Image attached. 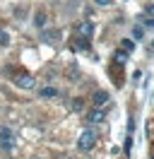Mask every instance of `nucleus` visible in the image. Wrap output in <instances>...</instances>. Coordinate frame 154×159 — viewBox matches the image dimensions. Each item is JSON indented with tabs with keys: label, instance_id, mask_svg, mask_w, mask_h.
Returning a JSON list of instances; mask_svg holds the SVG:
<instances>
[{
	"label": "nucleus",
	"instance_id": "7ed1b4c3",
	"mask_svg": "<svg viewBox=\"0 0 154 159\" xmlns=\"http://www.w3.org/2000/svg\"><path fill=\"white\" fill-rule=\"evenodd\" d=\"M15 84L22 87V89H34L36 87V80H34V75H29V72H17L15 75Z\"/></svg>",
	"mask_w": 154,
	"mask_h": 159
},
{
	"label": "nucleus",
	"instance_id": "6e6552de",
	"mask_svg": "<svg viewBox=\"0 0 154 159\" xmlns=\"http://www.w3.org/2000/svg\"><path fill=\"white\" fill-rule=\"evenodd\" d=\"M41 97H46V99L58 97V89H56V87H43V89H41Z\"/></svg>",
	"mask_w": 154,
	"mask_h": 159
},
{
	"label": "nucleus",
	"instance_id": "9d476101",
	"mask_svg": "<svg viewBox=\"0 0 154 159\" xmlns=\"http://www.w3.org/2000/svg\"><path fill=\"white\" fill-rule=\"evenodd\" d=\"M75 46H77V51H87V46H89V41H87V39H82V36H77Z\"/></svg>",
	"mask_w": 154,
	"mask_h": 159
},
{
	"label": "nucleus",
	"instance_id": "0eeeda50",
	"mask_svg": "<svg viewBox=\"0 0 154 159\" xmlns=\"http://www.w3.org/2000/svg\"><path fill=\"white\" fill-rule=\"evenodd\" d=\"M41 39L46 41V43H56V41H60V31L53 29V31H43L41 34Z\"/></svg>",
	"mask_w": 154,
	"mask_h": 159
},
{
	"label": "nucleus",
	"instance_id": "39448f33",
	"mask_svg": "<svg viewBox=\"0 0 154 159\" xmlns=\"http://www.w3.org/2000/svg\"><path fill=\"white\" fill-rule=\"evenodd\" d=\"M87 120H89L92 125H96V123H104V120H106V113H104V109H94V111H89Z\"/></svg>",
	"mask_w": 154,
	"mask_h": 159
},
{
	"label": "nucleus",
	"instance_id": "9b49d317",
	"mask_svg": "<svg viewBox=\"0 0 154 159\" xmlns=\"http://www.w3.org/2000/svg\"><path fill=\"white\" fill-rule=\"evenodd\" d=\"M133 36H135V39H137V41H140V39H142V36H144V27H140V24H137V27H135V29H133Z\"/></svg>",
	"mask_w": 154,
	"mask_h": 159
},
{
	"label": "nucleus",
	"instance_id": "1a4fd4ad",
	"mask_svg": "<svg viewBox=\"0 0 154 159\" xmlns=\"http://www.w3.org/2000/svg\"><path fill=\"white\" fill-rule=\"evenodd\" d=\"M34 24H36V27H43V24H46V12H36V17H34Z\"/></svg>",
	"mask_w": 154,
	"mask_h": 159
},
{
	"label": "nucleus",
	"instance_id": "4468645a",
	"mask_svg": "<svg viewBox=\"0 0 154 159\" xmlns=\"http://www.w3.org/2000/svg\"><path fill=\"white\" fill-rule=\"evenodd\" d=\"M82 104H84L82 99H72V104H70V109H72V111H82Z\"/></svg>",
	"mask_w": 154,
	"mask_h": 159
},
{
	"label": "nucleus",
	"instance_id": "f8f14e48",
	"mask_svg": "<svg viewBox=\"0 0 154 159\" xmlns=\"http://www.w3.org/2000/svg\"><path fill=\"white\" fill-rule=\"evenodd\" d=\"M7 43H10L7 31H5V29H0V46H7Z\"/></svg>",
	"mask_w": 154,
	"mask_h": 159
},
{
	"label": "nucleus",
	"instance_id": "2eb2a0df",
	"mask_svg": "<svg viewBox=\"0 0 154 159\" xmlns=\"http://www.w3.org/2000/svg\"><path fill=\"white\" fill-rule=\"evenodd\" d=\"M140 27H154V17H142V24Z\"/></svg>",
	"mask_w": 154,
	"mask_h": 159
},
{
	"label": "nucleus",
	"instance_id": "ddd939ff",
	"mask_svg": "<svg viewBox=\"0 0 154 159\" xmlns=\"http://www.w3.org/2000/svg\"><path fill=\"white\" fill-rule=\"evenodd\" d=\"M120 46H123V51H125V53H130V51L135 48V43H133V41H130V39H125L123 43H120Z\"/></svg>",
	"mask_w": 154,
	"mask_h": 159
},
{
	"label": "nucleus",
	"instance_id": "dca6fc26",
	"mask_svg": "<svg viewBox=\"0 0 154 159\" xmlns=\"http://www.w3.org/2000/svg\"><path fill=\"white\" fill-rule=\"evenodd\" d=\"M144 17H154V2H152V5H147V7H144Z\"/></svg>",
	"mask_w": 154,
	"mask_h": 159
},
{
	"label": "nucleus",
	"instance_id": "f3484780",
	"mask_svg": "<svg viewBox=\"0 0 154 159\" xmlns=\"http://www.w3.org/2000/svg\"><path fill=\"white\" fill-rule=\"evenodd\" d=\"M130 149H133V135H128V140H125V152L130 154Z\"/></svg>",
	"mask_w": 154,
	"mask_h": 159
},
{
	"label": "nucleus",
	"instance_id": "f03ea898",
	"mask_svg": "<svg viewBox=\"0 0 154 159\" xmlns=\"http://www.w3.org/2000/svg\"><path fill=\"white\" fill-rule=\"evenodd\" d=\"M0 147L5 149V152H12V149H15V133H12V128H7V125L0 128Z\"/></svg>",
	"mask_w": 154,
	"mask_h": 159
},
{
	"label": "nucleus",
	"instance_id": "20e7f679",
	"mask_svg": "<svg viewBox=\"0 0 154 159\" xmlns=\"http://www.w3.org/2000/svg\"><path fill=\"white\" fill-rule=\"evenodd\" d=\"M77 36H82V39L89 41L94 36V24H92V22H82V24L77 27Z\"/></svg>",
	"mask_w": 154,
	"mask_h": 159
},
{
	"label": "nucleus",
	"instance_id": "423d86ee",
	"mask_svg": "<svg viewBox=\"0 0 154 159\" xmlns=\"http://www.w3.org/2000/svg\"><path fill=\"white\" fill-rule=\"evenodd\" d=\"M94 106L99 109V106H104V104H108V92H94Z\"/></svg>",
	"mask_w": 154,
	"mask_h": 159
},
{
	"label": "nucleus",
	"instance_id": "f257e3e1",
	"mask_svg": "<svg viewBox=\"0 0 154 159\" xmlns=\"http://www.w3.org/2000/svg\"><path fill=\"white\" fill-rule=\"evenodd\" d=\"M96 145V133L92 128H87L79 133V140H77V147H79V152H92Z\"/></svg>",
	"mask_w": 154,
	"mask_h": 159
},
{
	"label": "nucleus",
	"instance_id": "a211bd4d",
	"mask_svg": "<svg viewBox=\"0 0 154 159\" xmlns=\"http://www.w3.org/2000/svg\"><path fill=\"white\" fill-rule=\"evenodd\" d=\"M96 5H111V0H94Z\"/></svg>",
	"mask_w": 154,
	"mask_h": 159
}]
</instances>
